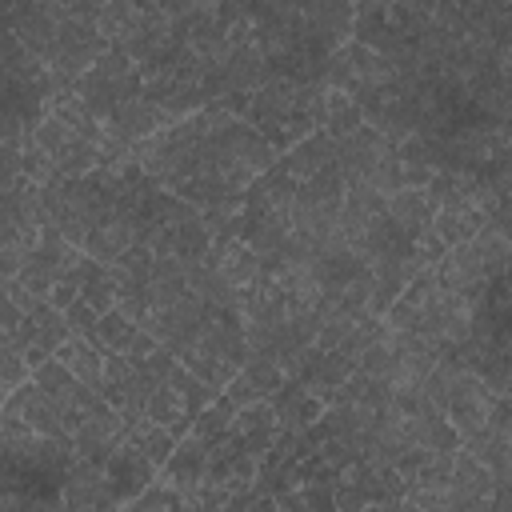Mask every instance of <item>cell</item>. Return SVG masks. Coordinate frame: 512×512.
<instances>
[{
  "mask_svg": "<svg viewBox=\"0 0 512 512\" xmlns=\"http://www.w3.org/2000/svg\"><path fill=\"white\" fill-rule=\"evenodd\" d=\"M432 20V4H404V0H368L356 4V24H352V40L396 60L404 56L428 28Z\"/></svg>",
  "mask_w": 512,
  "mask_h": 512,
  "instance_id": "obj_1",
  "label": "cell"
},
{
  "mask_svg": "<svg viewBox=\"0 0 512 512\" xmlns=\"http://www.w3.org/2000/svg\"><path fill=\"white\" fill-rule=\"evenodd\" d=\"M72 92H76V96L96 112V120L104 124V116H108L120 100L144 96V76H140V64H136L124 48L112 44V48L96 60V68L72 84Z\"/></svg>",
  "mask_w": 512,
  "mask_h": 512,
  "instance_id": "obj_2",
  "label": "cell"
},
{
  "mask_svg": "<svg viewBox=\"0 0 512 512\" xmlns=\"http://www.w3.org/2000/svg\"><path fill=\"white\" fill-rule=\"evenodd\" d=\"M216 400H220V392L208 388L204 380H196V376L180 364V368L148 396V420L164 424L176 440H184L188 428H192V420H196L208 404H216Z\"/></svg>",
  "mask_w": 512,
  "mask_h": 512,
  "instance_id": "obj_3",
  "label": "cell"
},
{
  "mask_svg": "<svg viewBox=\"0 0 512 512\" xmlns=\"http://www.w3.org/2000/svg\"><path fill=\"white\" fill-rule=\"evenodd\" d=\"M384 84H396V68L388 56L348 40L328 64H324V88H340L348 96H364L372 88H384Z\"/></svg>",
  "mask_w": 512,
  "mask_h": 512,
  "instance_id": "obj_4",
  "label": "cell"
},
{
  "mask_svg": "<svg viewBox=\"0 0 512 512\" xmlns=\"http://www.w3.org/2000/svg\"><path fill=\"white\" fill-rule=\"evenodd\" d=\"M28 140H36V144L56 160V168H60L64 180H80V176H88V172H96L100 164L112 160L108 148H100L96 140L72 132V128H68L64 120H56V116H48Z\"/></svg>",
  "mask_w": 512,
  "mask_h": 512,
  "instance_id": "obj_5",
  "label": "cell"
},
{
  "mask_svg": "<svg viewBox=\"0 0 512 512\" xmlns=\"http://www.w3.org/2000/svg\"><path fill=\"white\" fill-rule=\"evenodd\" d=\"M496 400H500V396H492L488 384H484L476 372L460 368V372L452 376V384H448V400H444V416H448V424L456 428L460 444L476 440V436L488 428Z\"/></svg>",
  "mask_w": 512,
  "mask_h": 512,
  "instance_id": "obj_6",
  "label": "cell"
},
{
  "mask_svg": "<svg viewBox=\"0 0 512 512\" xmlns=\"http://www.w3.org/2000/svg\"><path fill=\"white\" fill-rule=\"evenodd\" d=\"M80 248H72L64 236H60V228H44L40 232V240H36V248H32V256H28V264H24V272H20V280L40 296V300H48L52 296V288L80 264Z\"/></svg>",
  "mask_w": 512,
  "mask_h": 512,
  "instance_id": "obj_7",
  "label": "cell"
},
{
  "mask_svg": "<svg viewBox=\"0 0 512 512\" xmlns=\"http://www.w3.org/2000/svg\"><path fill=\"white\" fill-rule=\"evenodd\" d=\"M176 120L160 108V104H152V100H144V96H132V100H120L108 116H104V136L112 140V144H120V148H136V144H144V140H152L156 132H164V128H172Z\"/></svg>",
  "mask_w": 512,
  "mask_h": 512,
  "instance_id": "obj_8",
  "label": "cell"
},
{
  "mask_svg": "<svg viewBox=\"0 0 512 512\" xmlns=\"http://www.w3.org/2000/svg\"><path fill=\"white\" fill-rule=\"evenodd\" d=\"M104 480H108V496L116 508H128L132 500H140L156 480H160V468L132 444L124 440L108 460H104Z\"/></svg>",
  "mask_w": 512,
  "mask_h": 512,
  "instance_id": "obj_9",
  "label": "cell"
},
{
  "mask_svg": "<svg viewBox=\"0 0 512 512\" xmlns=\"http://www.w3.org/2000/svg\"><path fill=\"white\" fill-rule=\"evenodd\" d=\"M4 416H16L24 428H32V432H40V436H56V440H72V432H68V420H64V408L36 384V380H28L16 396H8L4 400Z\"/></svg>",
  "mask_w": 512,
  "mask_h": 512,
  "instance_id": "obj_10",
  "label": "cell"
},
{
  "mask_svg": "<svg viewBox=\"0 0 512 512\" xmlns=\"http://www.w3.org/2000/svg\"><path fill=\"white\" fill-rule=\"evenodd\" d=\"M124 440H128V428H124V420H120V412H116L112 404H104L100 412H92V416L72 432L76 456L88 460V464H96V468H104V460H108Z\"/></svg>",
  "mask_w": 512,
  "mask_h": 512,
  "instance_id": "obj_11",
  "label": "cell"
},
{
  "mask_svg": "<svg viewBox=\"0 0 512 512\" xmlns=\"http://www.w3.org/2000/svg\"><path fill=\"white\" fill-rule=\"evenodd\" d=\"M276 436H280V420H276V408H272V400H268V404H256V408H240V412L232 416L228 436H224L220 444H232V448H240V452L264 460V452L276 444Z\"/></svg>",
  "mask_w": 512,
  "mask_h": 512,
  "instance_id": "obj_12",
  "label": "cell"
},
{
  "mask_svg": "<svg viewBox=\"0 0 512 512\" xmlns=\"http://www.w3.org/2000/svg\"><path fill=\"white\" fill-rule=\"evenodd\" d=\"M212 140L220 144V148H228L240 164H248L256 176H264V172H272L276 164H280V152L248 124V120H232V124H224V128H216L212 132Z\"/></svg>",
  "mask_w": 512,
  "mask_h": 512,
  "instance_id": "obj_13",
  "label": "cell"
},
{
  "mask_svg": "<svg viewBox=\"0 0 512 512\" xmlns=\"http://www.w3.org/2000/svg\"><path fill=\"white\" fill-rule=\"evenodd\" d=\"M208 464H212V448H204V444H196L192 436H184V440L176 444V452L168 456V464L160 468V484L176 488V492L188 500V496H196L200 484L208 480Z\"/></svg>",
  "mask_w": 512,
  "mask_h": 512,
  "instance_id": "obj_14",
  "label": "cell"
},
{
  "mask_svg": "<svg viewBox=\"0 0 512 512\" xmlns=\"http://www.w3.org/2000/svg\"><path fill=\"white\" fill-rule=\"evenodd\" d=\"M336 164H340V140H332L328 132H312L308 140H300L296 148H288L280 156V168L296 184H308V180H316L320 172H328Z\"/></svg>",
  "mask_w": 512,
  "mask_h": 512,
  "instance_id": "obj_15",
  "label": "cell"
},
{
  "mask_svg": "<svg viewBox=\"0 0 512 512\" xmlns=\"http://www.w3.org/2000/svg\"><path fill=\"white\" fill-rule=\"evenodd\" d=\"M396 148L376 132V128H356L348 140H340V172L348 176V180H368L388 156H392Z\"/></svg>",
  "mask_w": 512,
  "mask_h": 512,
  "instance_id": "obj_16",
  "label": "cell"
},
{
  "mask_svg": "<svg viewBox=\"0 0 512 512\" xmlns=\"http://www.w3.org/2000/svg\"><path fill=\"white\" fill-rule=\"evenodd\" d=\"M60 504L72 508V512H92V508H108L112 496H108V480H104V468L88 464V460H76L60 484Z\"/></svg>",
  "mask_w": 512,
  "mask_h": 512,
  "instance_id": "obj_17",
  "label": "cell"
},
{
  "mask_svg": "<svg viewBox=\"0 0 512 512\" xmlns=\"http://www.w3.org/2000/svg\"><path fill=\"white\" fill-rule=\"evenodd\" d=\"M272 408H276V420H280V432H308V428H316L320 420H324V400L320 396H312L304 384H296V380H288L276 396H272Z\"/></svg>",
  "mask_w": 512,
  "mask_h": 512,
  "instance_id": "obj_18",
  "label": "cell"
},
{
  "mask_svg": "<svg viewBox=\"0 0 512 512\" xmlns=\"http://www.w3.org/2000/svg\"><path fill=\"white\" fill-rule=\"evenodd\" d=\"M436 280H440L444 292H460V296H464V292H476L480 284H488V268H484L476 244L468 240V244L448 248V256H444L440 268H436Z\"/></svg>",
  "mask_w": 512,
  "mask_h": 512,
  "instance_id": "obj_19",
  "label": "cell"
},
{
  "mask_svg": "<svg viewBox=\"0 0 512 512\" xmlns=\"http://www.w3.org/2000/svg\"><path fill=\"white\" fill-rule=\"evenodd\" d=\"M212 264L220 272V280L236 292H248L260 276H264V260L256 256V248L248 240H232L224 248H212Z\"/></svg>",
  "mask_w": 512,
  "mask_h": 512,
  "instance_id": "obj_20",
  "label": "cell"
},
{
  "mask_svg": "<svg viewBox=\"0 0 512 512\" xmlns=\"http://www.w3.org/2000/svg\"><path fill=\"white\" fill-rule=\"evenodd\" d=\"M436 212H440V204H436V196L428 188H404V192L388 196V220L404 236H416L420 228L436 224Z\"/></svg>",
  "mask_w": 512,
  "mask_h": 512,
  "instance_id": "obj_21",
  "label": "cell"
},
{
  "mask_svg": "<svg viewBox=\"0 0 512 512\" xmlns=\"http://www.w3.org/2000/svg\"><path fill=\"white\" fill-rule=\"evenodd\" d=\"M132 244H136V228H132V220H124V216L112 212L108 220H100V224L92 228V236H88V244H84V256H92L96 264L116 268Z\"/></svg>",
  "mask_w": 512,
  "mask_h": 512,
  "instance_id": "obj_22",
  "label": "cell"
},
{
  "mask_svg": "<svg viewBox=\"0 0 512 512\" xmlns=\"http://www.w3.org/2000/svg\"><path fill=\"white\" fill-rule=\"evenodd\" d=\"M404 420H408V444L412 448H428V452H456V448H464L456 428L448 424V416L436 404H428V408H420V412H412Z\"/></svg>",
  "mask_w": 512,
  "mask_h": 512,
  "instance_id": "obj_23",
  "label": "cell"
},
{
  "mask_svg": "<svg viewBox=\"0 0 512 512\" xmlns=\"http://www.w3.org/2000/svg\"><path fill=\"white\" fill-rule=\"evenodd\" d=\"M496 476L488 464H480L468 448H456L452 452V492L456 496H468V500H496Z\"/></svg>",
  "mask_w": 512,
  "mask_h": 512,
  "instance_id": "obj_24",
  "label": "cell"
},
{
  "mask_svg": "<svg viewBox=\"0 0 512 512\" xmlns=\"http://www.w3.org/2000/svg\"><path fill=\"white\" fill-rule=\"evenodd\" d=\"M176 360H180V364H184V368H188V372H192L196 380H204L208 388H216L220 396H224V388L232 384V376L240 372V368H236V364H232L228 356L212 352V348H208V344H200V340H196L192 348H184V352H180Z\"/></svg>",
  "mask_w": 512,
  "mask_h": 512,
  "instance_id": "obj_25",
  "label": "cell"
},
{
  "mask_svg": "<svg viewBox=\"0 0 512 512\" xmlns=\"http://www.w3.org/2000/svg\"><path fill=\"white\" fill-rule=\"evenodd\" d=\"M488 224H492V216H484L480 208H468V204H448V208L436 212V232H440V240L448 248L476 240Z\"/></svg>",
  "mask_w": 512,
  "mask_h": 512,
  "instance_id": "obj_26",
  "label": "cell"
},
{
  "mask_svg": "<svg viewBox=\"0 0 512 512\" xmlns=\"http://www.w3.org/2000/svg\"><path fill=\"white\" fill-rule=\"evenodd\" d=\"M76 276H80V300L88 308H96L100 316L116 308V276H112L108 264H96L92 256H84L76 264Z\"/></svg>",
  "mask_w": 512,
  "mask_h": 512,
  "instance_id": "obj_27",
  "label": "cell"
},
{
  "mask_svg": "<svg viewBox=\"0 0 512 512\" xmlns=\"http://www.w3.org/2000/svg\"><path fill=\"white\" fill-rule=\"evenodd\" d=\"M56 360L80 380V384H88V388H96L100 392V384H104V364H108V356L96 348V344H88V340H80V336H72L60 352H56Z\"/></svg>",
  "mask_w": 512,
  "mask_h": 512,
  "instance_id": "obj_28",
  "label": "cell"
},
{
  "mask_svg": "<svg viewBox=\"0 0 512 512\" xmlns=\"http://www.w3.org/2000/svg\"><path fill=\"white\" fill-rule=\"evenodd\" d=\"M140 24H144V4H136V0H108V4H100L96 32L108 44H124Z\"/></svg>",
  "mask_w": 512,
  "mask_h": 512,
  "instance_id": "obj_29",
  "label": "cell"
},
{
  "mask_svg": "<svg viewBox=\"0 0 512 512\" xmlns=\"http://www.w3.org/2000/svg\"><path fill=\"white\" fill-rule=\"evenodd\" d=\"M356 128H364V112H360V104H356L348 92L328 88V96H324V124H320V132H328L332 140H348Z\"/></svg>",
  "mask_w": 512,
  "mask_h": 512,
  "instance_id": "obj_30",
  "label": "cell"
},
{
  "mask_svg": "<svg viewBox=\"0 0 512 512\" xmlns=\"http://www.w3.org/2000/svg\"><path fill=\"white\" fill-rule=\"evenodd\" d=\"M128 440H132V444H136V448H140L156 468H164V464H168V456H172V452H176V444H180L164 424H156V420H148V416H140L136 424H128Z\"/></svg>",
  "mask_w": 512,
  "mask_h": 512,
  "instance_id": "obj_31",
  "label": "cell"
},
{
  "mask_svg": "<svg viewBox=\"0 0 512 512\" xmlns=\"http://www.w3.org/2000/svg\"><path fill=\"white\" fill-rule=\"evenodd\" d=\"M232 416H236V408H232V400H216V404H208L196 420H192V428H188V436L196 440V444H204V448H220V440L228 436V424H232Z\"/></svg>",
  "mask_w": 512,
  "mask_h": 512,
  "instance_id": "obj_32",
  "label": "cell"
},
{
  "mask_svg": "<svg viewBox=\"0 0 512 512\" xmlns=\"http://www.w3.org/2000/svg\"><path fill=\"white\" fill-rule=\"evenodd\" d=\"M136 336H140V328L120 308H112V312L100 316V352L104 356H128Z\"/></svg>",
  "mask_w": 512,
  "mask_h": 512,
  "instance_id": "obj_33",
  "label": "cell"
},
{
  "mask_svg": "<svg viewBox=\"0 0 512 512\" xmlns=\"http://www.w3.org/2000/svg\"><path fill=\"white\" fill-rule=\"evenodd\" d=\"M28 380H32V364H28L24 348L4 336V344H0V392H4V400L16 396Z\"/></svg>",
  "mask_w": 512,
  "mask_h": 512,
  "instance_id": "obj_34",
  "label": "cell"
},
{
  "mask_svg": "<svg viewBox=\"0 0 512 512\" xmlns=\"http://www.w3.org/2000/svg\"><path fill=\"white\" fill-rule=\"evenodd\" d=\"M24 180H28V184H36V188H48V184L64 180V176H60V168H56V160H52L36 140H28V144H24Z\"/></svg>",
  "mask_w": 512,
  "mask_h": 512,
  "instance_id": "obj_35",
  "label": "cell"
},
{
  "mask_svg": "<svg viewBox=\"0 0 512 512\" xmlns=\"http://www.w3.org/2000/svg\"><path fill=\"white\" fill-rule=\"evenodd\" d=\"M384 332H388V324H384L380 316H364V320L356 324V332H352V336L344 340V348H340V356L356 364V360H360V356H364V352H368V348H372V344H376V340H380Z\"/></svg>",
  "mask_w": 512,
  "mask_h": 512,
  "instance_id": "obj_36",
  "label": "cell"
},
{
  "mask_svg": "<svg viewBox=\"0 0 512 512\" xmlns=\"http://www.w3.org/2000/svg\"><path fill=\"white\" fill-rule=\"evenodd\" d=\"M124 512H184V496L176 492V488H168V484H152L140 500H132Z\"/></svg>",
  "mask_w": 512,
  "mask_h": 512,
  "instance_id": "obj_37",
  "label": "cell"
},
{
  "mask_svg": "<svg viewBox=\"0 0 512 512\" xmlns=\"http://www.w3.org/2000/svg\"><path fill=\"white\" fill-rule=\"evenodd\" d=\"M64 320H68L72 336H80V340H88V344L100 348V312L96 308H88L84 300H76L72 308H64Z\"/></svg>",
  "mask_w": 512,
  "mask_h": 512,
  "instance_id": "obj_38",
  "label": "cell"
},
{
  "mask_svg": "<svg viewBox=\"0 0 512 512\" xmlns=\"http://www.w3.org/2000/svg\"><path fill=\"white\" fill-rule=\"evenodd\" d=\"M248 512H284V508H280V500H276V496L256 492V496H252V504H248Z\"/></svg>",
  "mask_w": 512,
  "mask_h": 512,
  "instance_id": "obj_39",
  "label": "cell"
},
{
  "mask_svg": "<svg viewBox=\"0 0 512 512\" xmlns=\"http://www.w3.org/2000/svg\"><path fill=\"white\" fill-rule=\"evenodd\" d=\"M400 508H404V500H372L360 512H400Z\"/></svg>",
  "mask_w": 512,
  "mask_h": 512,
  "instance_id": "obj_40",
  "label": "cell"
}]
</instances>
